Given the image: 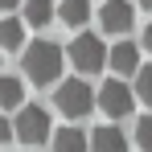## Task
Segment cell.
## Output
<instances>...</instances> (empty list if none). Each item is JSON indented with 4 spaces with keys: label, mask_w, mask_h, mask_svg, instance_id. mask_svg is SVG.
Segmentation results:
<instances>
[{
    "label": "cell",
    "mask_w": 152,
    "mask_h": 152,
    "mask_svg": "<svg viewBox=\"0 0 152 152\" xmlns=\"http://www.w3.org/2000/svg\"><path fill=\"white\" fill-rule=\"evenodd\" d=\"M25 74L37 82V86H50V82H58V74H62V62H66V53L58 50L53 41H33V45H25Z\"/></svg>",
    "instance_id": "6da1fadb"
},
{
    "label": "cell",
    "mask_w": 152,
    "mask_h": 152,
    "mask_svg": "<svg viewBox=\"0 0 152 152\" xmlns=\"http://www.w3.org/2000/svg\"><path fill=\"white\" fill-rule=\"evenodd\" d=\"M53 103H58V111L62 115H70V119H82L99 95H91V86L82 82V78H66V82H58V91H53Z\"/></svg>",
    "instance_id": "7a4b0ae2"
},
{
    "label": "cell",
    "mask_w": 152,
    "mask_h": 152,
    "mask_svg": "<svg viewBox=\"0 0 152 152\" xmlns=\"http://www.w3.org/2000/svg\"><path fill=\"white\" fill-rule=\"evenodd\" d=\"M66 53H70V62L78 66V74H99L103 66H107V58H111V50L103 45L95 33H78Z\"/></svg>",
    "instance_id": "3957f363"
},
{
    "label": "cell",
    "mask_w": 152,
    "mask_h": 152,
    "mask_svg": "<svg viewBox=\"0 0 152 152\" xmlns=\"http://www.w3.org/2000/svg\"><path fill=\"white\" fill-rule=\"evenodd\" d=\"M12 132H17V140L21 144H45L50 140V115H45V107H21L17 111V119H12Z\"/></svg>",
    "instance_id": "277c9868"
},
{
    "label": "cell",
    "mask_w": 152,
    "mask_h": 152,
    "mask_svg": "<svg viewBox=\"0 0 152 152\" xmlns=\"http://www.w3.org/2000/svg\"><path fill=\"white\" fill-rule=\"evenodd\" d=\"M99 107L111 119H124V115H132V107H136V91L127 86L124 78H111V82L99 86Z\"/></svg>",
    "instance_id": "5b68a950"
},
{
    "label": "cell",
    "mask_w": 152,
    "mask_h": 152,
    "mask_svg": "<svg viewBox=\"0 0 152 152\" xmlns=\"http://www.w3.org/2000/svg\"><path fill=\"white\" fill-rule=\"evenodd\" d=\"M132 17H136V8H132L127 0H107L99 8V21H103L107 33H127V29H132Z\"/></svg>",
    "instance_id": "8992f818"
},
{
    "label": "cell",
    "mask_w": 152,
    "mask_h": 152,
    "mask_svg": "<svg viewBox=\"0 0 152 152\" xmlns=\"http://www.w3.org/2000/svg\"><path fill=\"white\" fill-rule=\"evenodd\" d=\"M107 66H111L119 78L140 74V70H144V66H140V45H132V41H119V45L111 50V58H107Z\"/></svg>",
    "instance_id": "52a82bcc"
},
{
    "label": "cell",
    "mask_w": 152,
    "mask_h": 152,
    "mask_svg": "<svg viewBox=\"0 0 152 152\" xmlns=\"http://www.w3.org/2000/svg\"><path fill=\"white\" fill-rule=\"evenodd\" d=\"M91 152H127V140L115 124H103L91 132Z\"/></svg>",
    "instance_id": "ba28073f"
},
{
    "label": "cell",
    "mask_w": 152,
    "mask_h": 152,
    "mask_svg": "<svg viewBox=\"0 0 152 152\" xmlns=\"http://www.w3.org/2000/svg\"><path fill=\"white\" fill-rule=\"evenodd\" d=\"M86 148H91V140H86L82 127H58V136H53V152H86Z\"/></svg>",
    "instance_id": "9c48e42d"
},
{
    "label": "cell",
    "mask_w": 152,
    "mask_h": 152,
    "mask_svg": "<svg viewBox=\"0 0 152 152\" xmlns=\"http://www.w3.org/2000/svg\"><path fill=\"white\" fill-rule=\"evenodd\" d=\"M21 45H25V21L4 17L0 21V50H21Z\"/></svg>",
    "instance_id": "30bf717a"
},
{
    "label": "cell",
    "mask_w": 152,
    "mask_h": 152,
    "mask_svg": "<svg viewBox=\"0 0 152 152\" xmlns=\"http://www.w3.org/2000/svg\"><path fill=\"white\" fill-rule=\"evenodd\" d=\"M53 21V0H25V25L29 29H41Z\"/></svg>",
    "instance_id": "8fae6325"
},
{
    "label": "cell",
    "mask_w": 152,
    "mask_h": 152,
    "mask_svg": "<svg viewBox=\"0 0 152 152\" xmlns=\"http://www.w3.org/2000/svg\"><path fill=\"white\" fill-rule=\"evenodd\" d=\"M58 17L66 25H86L91 21V0H62L58 4Z\"/></svg>",
    "instance_id": "7c38bea8"
},
{
    "label": "cell",
    "mask_w": 152,
    "mask_h": 152,
    "mask_svg": "<svg viewBox=\"0 0 152 152\" xmlns=\"http://www.w3.org/2000/svg\"><path fill=\"white\" fill-rule=\"evenodd\" d=\"M0 107H25V86H21V78L0 74Z\"/></svg>",
    "instance_id": "4fadbf2b"
},
{
    "label": "cell",
    "mask_w": 152,
    "mask_h": 152,
    "mask_svg": "<svg viewBox=\"0 0 152 152\" xmlns=\"http://www.w3.org/2000/svg\"><path fill=\"white\" fill-rule=\"evenodd\" d=\"M136 99H144L152 107V66H144V70L136 74Z\"/></svg>",
    "instance_id": "5bb4252c"
},
{
    "label": "cell",
    "mask_w": 152,
    "mask_h": 152,
    "mask_svg": "<svg viewBox=\"0 0 152 152\" xmlns=\"http://www.w3.org/2000/svg\"><path fill=\"white\" fill-rule=\"evenodd\" d=\"M136 144L144 152H152V115H144V119L136 124Z\"/></svg>",
    "instance_id": "9a60e30c"
},
{
    "label": "cell",
    "mask_w": 152,
    "mask_h": 152,
    "mask_svg": "<svg viewBox=\"0 0 152 152\" xmlns=\"http://www.w3.org/2000/svg\"><path fill=\"white\" fill-rule=\"evenodd\" d=\"M8 136H17V132H12V124H8V119H4V115H0V144H4V140H8Z\"/></svg>",
    "instance_id": "2e32d148"
},
{
    "label": "cell",
    "mask_w": 152,
    "mask_h": 152,
    "mask_svg": "<svg viewBox=\"0 0 152 152\" xmlns=\"http://www.w3.org/2000/svg\"><path fill=\"white\" fill-rule=\"evenodd\" d=\"M144 50H148V53H152V25H148V29H144Z\"/></svg>",
    "instance_id": "e0dca14e"
},
{
    "label": "cell",
    "mask_w": 152,
    "mask_h": 152,
    "mask_svg": "<svg viewBox=\"0 0 152 152\" xmlns=\"http://www.w3.org/2000/svg\"><path fill=\"white\" fill-rule=\"evenodd\" d=\"M21 0H0V12H8V8H17Z\"/></svg>",
    "instance_id": "ac0fdd59"
},
{
    "label": "cell",
    "mask_w": 152,
    "mask_h": 152,
    "mask_svg": "<svg viewBox=\"0 0 152 152\" xmlns=\"http://www.w3.org/2000/svg\"><path fill=\"white\" fill-rule=\"evenodd\" d=\"M140 4H144V8H152V0H140Z\"/></svg>",
    "instance_id": "d6986e66"
}]
</instances>
